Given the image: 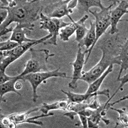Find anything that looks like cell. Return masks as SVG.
I'll list each match as a JSON object with an SVG mask.
<instances>
[{
	"label": "cell",
	"mask_w": 128,
	"mask_h": 128,
	"mask_svg": "<svg viewBox=\"0 0 128 128\" xmlns=\"http://www.w3.org/2000/svg\"><path fill=\"white\" fill-rule=\"evenodd\" d=\"M49 1H25V0H9L8 6H1L8 10L6 20L1 24V31L8 27L12 23L24 25L25 28L32 30L34 27V22L40 19V13Z\"/></svg>",
	"instance_id": "1"
},
{
	"label": "cell",
	"mask_w": 128,
	"mask_h": 128,
	"mask_svg": "<svg viewBox=\"0 0 128 128\" xmlns=\"http://www.w3.org/2000/svg\"><path fill=\"white\" fill-rule=\"evenodd\" d=\"M28 51L31 54V58L25 64V69L20 76H23L30 73L48 71L47 67L48 58L54 56V54H50L47 49L41 48L36 50L33 47L30 48Z\"/></svg>",
	"instance_id": "2"
},
{
	"label": "cell",
	"mask_w": 128,
	"mask_h": 128,
	"mask_svg": "<svg viewBox=\"0 0 128 128\" xmlns=\"http://www.w3.org/2000/svg\"><path fill=\"white\" fill-rule=\"evenodd\" d=\"M52 34H48L40 39L37 40L33 42L24 43L22 45H20L15 48L11 50H5L1 51V64H0V71L5 72V69L15 60L18 59L20 57L25 53V52L29 50L31 47L36 46L39 44H43L45 41L50 39L52 38Z\"/></svg>",
	"instance_id": "3"
},
{
	"label": "cell",
	"mask_w": 128,
	"mask_h": 128,
	"mask_svg": "<svg viewBox=\"0 0 128 128\" xmlns=\"http://www.w3.org/2000/svg\"><path fill=\"white\" fill-rule=\"evenodd\" d=\"M60 68L54 70H51V71H46V72H35V73H30L28 74H26L23 76H20V80H24V81L29 82L30 83L32 89V101L33 102H36L38 98L40 96L38 95L37 94V89L38 87L40 85L41 83L45 81L47 79L49 78H52V77H61L64 78H70L72 79V77H69L67 76L66 72H62L60 70Z\"/></svg>",
	"instance_id": "4"
},
{
	"label": "cell",
	"mask_w": 128,
	"mask_h": 128,
	"mask_svg": "<svg viewBox=\"0 0 128 128\" xmlns=\"http://www.w3.org/2000/svg\"><path fill=\"white\" fill-rule=\"evenodd\" d=\"M40 29H45L48 30L52 38L45 41L44 45H53L57 46V37L59 35V30L61 28L66 27L70 24V22H64L62 19L50 18L45 16L42 12L40 15Z\"/></svg>",
	"instance_id": "5"
},
{
	"label": "cell",
	"mask_w": 128,
	"mask_h": 128,
	"mask_svg": "<svg viewBox=\"0 0 128 128\" xmlns=\"http://www.w3.org/2000/svg\"><path fill=\"white\" fill-rule=\"evenodd\" d=\"M115 1H113L112 4L108 7L104 6H101V10L100 12H97L96 10L94 11L89 10V12L92 14L95 18L94 25H95V34L96 38L95 41L93 44V47L95 46V44L98 41L102 35L106 32L108 28L111 25L110 22V16H111V11L112 9V6H113Z\"/></svg>",
	"instance_id": "6"
},
{
	"label": "cell",
	"mask_w": 128,
	"mask_h": 128,
	"mask_svg": "<svg viewBox=\"0 0 128 128\" xmlns=\"http://www.w3.org/2000/svg\"><path fill=\"white\" fill-rule=\"evenodd\" d=\"M69 2V0L49 1L43 10L42 13L50 18L62 19L64 16H67L71 22H74V21L70 16V14H72L73 10H69L67 6Z\"/></svg>",
	"instance_id": "7"
},
{
	"label": "cell",
	"mask_w": 128,
	"mask_h": 128,
	"mask_svg": "<svg viewBox=\"0 0 128 128\" xmlns=\"http://www.w3.org/2000/svg\"><path fill=\"white\" fill-rule=\"evenodd\" d=\"M118 5L114 9H111L110 22H111V30L110 33L111 35L117 34L118 29L117 25L120 22V19L125 14L128 13V1H116Z\"/></svg>",
	"instance_id": "8"
},
{
	"label": "cell",
	"mask_w": 128,
	"mask_h": 128,
	"mask_svg": "<svg viewBox=\"0 0 128 128\" xmlns=\"http://www.w3.org/2000/svg\"><path fill=\"white\" fill-rule=\"evenodd\" d=\"M85 52H82V48L78 47L76 54V58L74 62L70 65L73 66V74L71 82L69 84V88L70 89H76L77 88V81L80 80L82 76L83 67L85 65Z\"/></svg>",
	"instance_id": "9"
},
{
	"label": "cell",
	"mask_w": 128,
	"mask_h": 128,
	"mask_svg": "<svg viewBox=\"0 0 128 128\" xmlns=\"http://www.w3.org/2000/svg\"><path fill=\"white\" fill-rule=\"evenodd\" d=\"M62 92L66 94L67 96L68 101L72 102H76V103H82V102H86L89 103V100L93 96L98 95H105L108 97V98H110V89H105L102 91H98L96 92H92V93H84V94H77L70 92V91H64V90H61Z\"/></svg>",
	"instance_id": "10"
},
{
	"label": "cell",
	"mask_w": 128,
	"mask_h": 128,
	"mask_svg": "<svg viewBox=\"0 0 128 128\" xmlns=\"http://www.w3.org/2000/svg\"><path fill=\"white\" fill-rule=\"evenodd\" d=\"M96 34H95V25L94 22H90V28L88 29V32L86 33V34L84 37L81 42L78 43V47L82 48L84 46H86V49L85 50V53L88 54V56L85 60V64H87V62L89 60V58L90 57V55L91 54L92 49L94 48L93 44L95 41Z\"/></svg>",
	"instance_id": "11"
},
{
	"label": "cell",
	"mask_w": 128,
	"mask_h": 128,
	"mask_svg": "<svg viewBox=\"0 0 128 128\" xmlns=\"http://www.w3.org/2000/svg\"><path fill=\"white\" fill-rule=\"evenodd\" d=\"M30 32H31V30L25 28L24 25L16 24V27L13 28L12 31V35H11L10 40L14 41V42H16L19 45H22L24 43L35 42L37 40L29 39L25 36V35L28 33H30Z\"/></svg>",
	"instance_id": "12"
},
{
	"label": "cell",
	"mask_w": 128,
	"mask_h": 128,
	"mask_svg": "<svg viewBox=\"0 0 128 128\" xmlns=\"http://www.w3.org/2000/svg\"><path fill=\"white\" fill-rule=\"evenodd\" d=\"M128 40L126 39L123 44L120 46V51H119V58H120V62H121V67L120 70L119 71L118 75L116 78V81H118V80L121 78V74H122L123 70H126L128 67Z\"/></svg>",
	"instance_id": "13"
},
{
	"label": "cell",
	"mask_w": 128,
	"mask_h": 128,
	"mask_svg": "<svg viewBox=\"0 0 128 128\" xmlns=\"http://www.w3.org/2000/svg\"><path fill=\"white\" fill-rule=\"evenodd\" d=\"M18 80H20V78L18 75V76H16V77L14 79H12V80H10L9 81H7L1 84L0 96H1V102H6L5 99L3 98V96L5 95V94L7 93V92H14L15 93L18 94V95L22 96L21 93H20L18 91V90H16V89L15 88V84H16V82Z\"/></svg>",
	"instance_id": "14"
},
{
	"label": "cell",
	"mask_w": 128,
	"mask_h": 128,
	"mask_svg": "<svg viewBox=\"0 0 128 128\" xmlns=\"http://www.w3.org/2000/svg\"><path fill=\"white\" fill-rule=\"evenodd\" d=\"M69 102L68 100H62L60 101L56 102L54 103L51 104H48L47 103H43L42 106L40 107V111H42L44 114H47L48 111L50 110H62V111H66L67 110V105Z\"/></svg>",
	"instance_id": "15"
},
{
	"label": "cell",
	"mask_w": 128,
	"mask_h": 128,
	"mask_svg": "<svg viewBox=\"0 0 128 128\" xmlns=\"http://www.w3.org/2000/svg\"><path fill=\"white\" fill-rule=\"evenodd\" d=\"M113 70V65H111L110 67H108L107 70L104 72L102 76H100L98 78H97L96 80H94L93 82L89 84V88H88V90L86 91V93H92V92H96L99 90L100 86H101L102 84L104 82L106 77L108 76L110 72H111Z\"/></svg>",
	"instance_id": "16"
},
{
	"label": "cell",
	"mask_w": 128,
	"mask_h": 128,
	"mask_svg": "<svg viewBox=\"0 0 128 128\" xmlns=\"http://www.w3.org/2000/svg\"><path fill=\"white\" fill-rule=\"evenodd\" d=\"M40 107H38V108H34L32 110H28L25 112H14L8 116L12 120V121H13L16 125H18L22 123H27V120L28 118V115L31 112L38 111H40Z\"/></svg>",
	"instance_id": "17"
},
{
	"label": "cell",
	"mask_w": 128,
	"mask_h": 128,
	"mask_svg": "<svg viewBox=\"0 0 128 128\" xmlns=\"http://www.w3.org/2000/svg\"><path fill=\"white\" fill-rule=\"evenodd\" d=\"M103 5L102 1L100 0H90V1H86V0H80L78 1V4L76 8L78 9L80 12H89L91 7L96 6L101 8V6Z\"/></svg>",
	"instance_id": "18"
},
{
	"label": "cell",
	"mask_w": 128,
	"mask_h": 128,
	"mask_svg": "<svg viewBox=\"0 0 128 128\" xmlns=\"http://www.w3.org/2000/svg\"><path fill=\"white\" fill-rule=\"evenodd\" d=\"M88 18H89V16H88V14H86L84 16H83L80 19V20L76 22L78 27H77V29L75 31V32H76V39H75V41L79 43L80 42H81V40L84 38V37L87 32H88V29L86 28L85 22H86V21Z\"/></svg>",
	"instance_id": "19"
},
{
	"label": "cell",
	"mask_w": 128,
	"mask_h": 128,
	"mask_svg": "<svg viewBox=\"0 0 128 128\" xmlns=\"http://www.w3.org/2000/svg\"><path fill=\"white\" fill-rule=\"evenodd\" d=\"M77 23L76 22H70V24L66 27L60 29V32L59 33V36L60 39L64 42H68L69 38L73 34L76 30L77 29Z\"/></svg>",
	"instance_id": "20"
},
{
	"label": "cell",
	"mask_w": 128,
	"mask_h": 128,
	"mask_svg": "<svg viewBox=\"0 0 128 128\" xmlns=\"http://www.w3.org/2000/svg\"><path fill=\"white\" fill-rule=\"evenodd\" d=\"M110 109L118 112L119 116L118 118V120L120 122V124L123 126L124 128H128V114L126 111V109L125 108H123L122 109H116V108L110 107Z\"/></svg>",
	"instance_id": "21"
},
{
	"label": "cell",
	"mask_w": 128,
	"mask_h": 128,
	"mask_svg": "<svg viewBox=\"0 0 128 128\" xmlns=\"http://www.w3.org/2000/svg\"><path fill=\"white\" fill-rule=\"evenodd\" d=\"M18 44L16 42L8 40L6 42L0 43V50L1 51H5V50H11L19 46Z\"/></svg>",
	"instance_id": "22"
},
{
	"label": "cell",
	"mask_w": 128,
	"mask_h": 128,
	"mask_svg": "<svg viewBox=\"0 0 128 128\" xmlns=\"http://www.w3.org/2000/svg\"><path fill=\"white\" fill-rule=\"evenodd\" d=\"M1 126L3 128H17V125L13 121H12L8 115H3L2 113H1Z\"/></svg>",
	"instance_id": "23"
},
{
	"label": "cell",
	"mask_w": 128,
	"mask_h": 128,
	"mask_svg": "<svg viewBox=\"0 0 128 128\" xmlns=\"http://www.w3.org/2000/svg\"><path fill=\"white\" fill-rule=\"evenodd\" d=\"M16 76H9L8 75H6L4 71H0V84H2L6 82L12 80Z\"/></svg>",
	"instance_id": "24"
},
{
	"label": "cell",
	"mask_w": 128,
	"mask_h": 128,
	"mask_svg": "<svg viewBox=\"0 0 128 128\" xmlns=\"http://www.w3.org/2000/svg\"><path fill=\"white\" fill-rule=\"evenodd\" d=\"M0 20L1 24L3 23L6 20V18L8 16V10L5 8H1V13H0Z\"/></svg>",
	"instance_id": "25"
},
{
	"label": "cell",
	"mask_w": 128,
	"mask_h": 128,
	"mask_svg": "<svg viewBox=\"0 0 128 128\" xmlns=\"http://www.w3.org/2000/svg\"><path fill=\"white\" fill-rule=\"evenodd\" d=\"M79 116V118L80 119L82 124L83 125V128H88V117H86V116L82 115V114H78Z\"/></svg>",
	"instance_id": "26"
},
{
	"label": "cell",
	"mask_w": 128,
	"mask_h": 128,
	"mask_svg": "<svg viewBox=\"0 0 128 128\" xmlns=\"http://www.w3.org/2000/svg\"><path fill=\"white\" fill-rule=\"evenodd\" d=\"M78 4V1L77 0H72V1H69L68 4H67V6L69 10H73L74 8H76Z\"/></svg>",
	"instance_id": "27"
},
{
	"label": "cell",
	"mask_w": 128,
	"mask_h": 128,
	"mask_svg": "<svg viewBox=\"0 0 128 128\" xmlns=\"http://www.w3.org/2000/svg\"><path fill=\"white\" fill-rule=\"evenodd\" d=\"M15 88L16 89V90H20L22 88V84L20 82H16V84H15Z\"/></svg>",
	"instance_id": "28"
}]
</instances>
